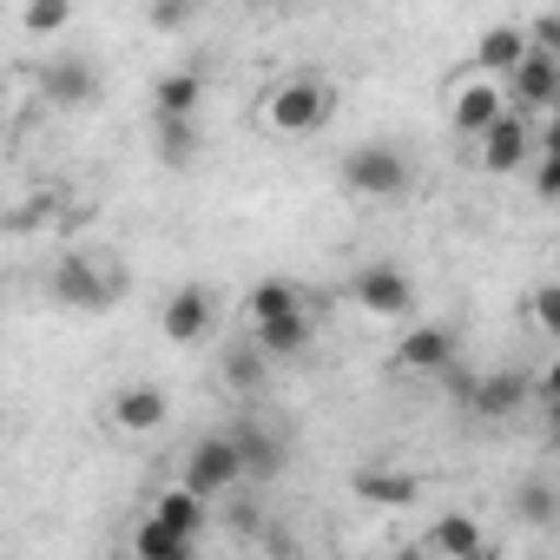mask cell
Here are the masks:
<instances>
[{"mask_svg": "<svg viewBox=\"0 0 560 560\" xmlns=\"http://www.w3.org/2000/svg\"><path fill=\"white\" fill-rule=\"evenodd\" d=\"M540 159V126L527 119V113H508L488 139H475V165L488 172V178H514V172H527Z\"/></svg>", "mask_w": 560, "mask_h": 560, "instance_id": "5", "label": "cell"}, {"mask_svg": "<svg viewBox=\"0 0 560 560\" xmlns=\"http://www.w3.org/2000/svg\"><path fill=\"white\" fill-rule=\"evenodd\" d=\"M514 514H521L527 527H553V521H560V488H553L547 475H527V481L514 488Z\"/></svg>", "mask_w": 560, "mask_h": 560, "instance_id": "22", "label": "cell"}, {"mask_svg": "<svg viewBox=\"0 0 560 560\" xmlns=\"http://www.w3.org/2000/svg\"><path fill=\"white\" fill-rule=\"evenodd\" d=\"M330 119H337V86L324 73H298V80H284V86L264 93V126L284 132V139H311Z\"/></svg>", "mask_w": 560, "mask_h": 560, "instance_id": "1", "label": "cell"}, {"mask_svg": "<svg viewBox=\"0 0 560 560\" xmlns=\"http://www.w3.org/2000/svg\"><path fill=\"white\" fill-rule=\"evenodd\" d=\"M448 119H455V132H462V139H488V132L508 119V93H501V86H488V80H468V86H455Z\"/></svg>", "mask_w": 560, "mask_h": 560, "instance_id": "13", "label": "cell"}, {"mask_svg": "<svg viewBox=\"0 0 560 560\" xmlns=\"http://www.w3.org/2000/svg\"><path fill=\"white\" fill-rule=\"evenodd\" d=\"M527 54H534V47H527V27H514V21H501V27H488V34L475 40V67H481V73H514Z\"/></svg>", "mask_w": 560, "mask_h": 560, "instance_id": "19", "label": "cell"}, {"mask_svg": "<svg viewBox=\"0 0 560 560\" xmlns=\"http://www.w3.org/2000/svg\"><path fill=\"white\" fill-rule=\"evenodd\" d=\"M540 159H560V113L540 119Z\"/></svg>", "mask_w": 560, "mask_h": 560, "instance_id": "30", "label": "cell"}, {"mask_svg": "<svg viewBox=\"0 0 560 560\" xmlns=\"http://www.w3.org/2000/svg\"><path fill=\"white\" fill-rule=\"evenodd\" d=\"M527 317H534V330L560 337V284H534L527 291Z\"/></svg>", "mask_w": 560, "mask_h": 560, "instance_id": "25", "label": "cell"}, {"mask_svg": "<svg viewBox=\"0 0 560 560\" xmlns=\"http://www.w3.org/2000/svg\"><path fill=\"white\" fill-rule=\"evenodd\" d=\"M178 481H185L191 494H205V501H218V494H231L237 481H250V468H244V442H237V429H218V435H198V442H191V455H185V468H178Z\"/></svg>", "mask_w": 560, "mask_h": 560, "instance_id": "3", "label": "cell"}, {"mask_svg": "<svg viewBox=\"0 0 560 560\" xmlns=\"http://www.w3.org/2000/svg\"><path fill=\"white\" fill-rule=\"evenodd\" d=\"M429 553H435V560H475V553H488V534H481L475 514L448 508V514L429 521Z\"/></svg>", "mask_w": 560, "mask_h": 560, "instance_id": "15", "label": "cell"}, {"mask_svg": "<svg viewBox=\"0 0 560 560\" xmlns=\"http://www.w3.org/2000/svg\"><path fill=\"white\" fill-rule=\"evenodd\" d=\"M350 298H357L370 317H409V311H416V284L402 277V264H389V257H376V264H363V270L350 277Z\"/></svg>", "mask_w": 560, "mask_h": 560, "instance_id": "6", "label": "cell"}, {"mask_svg": "<svg viewBox=\"0 0 560 560\" xmlns=\"http://www.w3.org/2000/svg\"><path fill=\"white\" fill-rule=\"evenodd\" d=\"M145 21H152V27H159V34H172V27H185V21H191V14H185V8H152V14H145Z\"/></svg>", "mask_w": 560, "mask_h": 560, "instance_id": "31", "label": "cell"}, {"mask_svg": "<svg viewBox=\"0 0 560 560\" xmlns=\"http://www.w3.org/2000/svg\"><path fill=\"white\" fill-rule=\"evenodd\" d=\"M527 47L547 54V60H560V14H534L527 21Z\"/></svg>", "mask_w": 560, "mask_h": 560, "instance_id": "28", "label": "cell"}, {"mask_svg": "<svg viewBox=\"0 0 560 560\" xmlns=\"http://www.w3.org/2000/svg\"><path fill=\"white\" fill-rule=\"evenodd\" d=\"M152 521H159V527H172L178 540H198V534H205V521H211V501H205V494H191V488L178 481V488H165V494L152 501Z\"/></svg>", "mask_w": 560, "mask_h": 560, "instance_id": "17", "label": "cell"}, {"mask_svg": "<svg viewBox=\"0 0 560 560\" xmlns=\"http://www.w3.org/2000/svg\"><path fill=\"white\" fill-rule=\"evenodd\" d=\"M343 191H357V198H402L409 191V159L389 139L350 145L343 152Z\"/></svg>", "mask_w": 560, "mask_h": 560, "instance_id": "4", "label": "cell"}, {"mask_svg": "<svg viewBox=\"0 0 560 560\" xmlns=\"http://www.w3.org/2000/svg\"><path fill=\"white\" fill-rule=\"evenodd\" d=\"M211 317H218L211 291H205V284H178V291L159 304V337H165V343H178V350H191V343H205V337H211Z\"/></svg>", "mask_w": 560, "mask_h": 560, "instance_id": "9", "label": "cell"}, {"mask_svg": "<svg viewBox=\"0 0 560 560\" xmlns=\"http://www.w3.org/2000/svg\"><path fill=\"white\" fill-rule=\"evenodd\" d=\"M508 113H527V119H540V113H560V60H547V54H527L514 73H508Z\"/></svg>", "mask_w": 560, "mask_h": 560, "instance_id": "10", "label": "cell"}, {"mask_svg": "<svg viewBox=\"0 0 560 560\" xmlns=\"http://www.w3.org/2000/svg\"><path fill=\"white\" fill-rule=\"evenodd\" d=\"M257 363H264V350H257V343H244V350H231V363H224V376H231V389H257V376H264Z\"/></svg>", "mask_w": 560, "mask_h": 560, "instance_id": "27", "label": "cell"}, {"mask_svg": "<svg viewBox=\"0 0 560 560\" xmlns=\"http://www.w3.org/2000/svg\"><path fill=\"white\" fill-rule=\"evenodd\" d=\"M475 560H494V547H488V553H475Z\"/></svg>", "mask_w": 560, "mask_h": 560, "instance_id": "33", "label": "cell"}, {"mask_svg": "<svg viewBox=\"0 0 560 560\" xmlns=\"http://www.w3.org/2000/svg\"><path fill=\"white\" fill-rule=\"evenodd\" d=\"M237 442H244V468H250V481H270L277 468H284V442L264 435L257 422H250V429H237Z\"/></svg>", "mask_w": 560, "mask_h": 560, "instance_id": "24", "label": "cell"}, {"mask_svg": "<svg viewBox=\"0 0 560 560\" xmlns=\"http://www.w3.org/2000/svg\"><path fill=\"white\" fill-rule=\"evenodd\" d=\"M205 106V73L198 67H172L152 80V119H198Z\"/></svg>", "mask_w": 560, "mask_h": 560, "instance_id": "14", "label": "cell"}, {"mask_svg": "<svg viewBox=\"0 0 560 560\" xmlns=\"http://www.w3.org/2000/svg\"><path fill=\"white\" fill-rule=\"evenodd\" d=\"M40 100L60 106V113H86V106L100 100V73H93V60H80V54H54V60L40 67Z\"/></svg>", "mask_w": 560, "mask_h": 560, "instance_id": "11", "label": "cell"}, {"mask_svg": "<svg viewBox=\"0 0 560 560\" xmlns=\"http://www.w3.org/2000/svg\"><path fill=\"white\" fill-rule=\"evenodd\" d=\"M448 383L462 389V402H468L475 422H514L521 402H527V376H521V370H488V376H475V383L448 376Z\"/></svg>", "mask_w": 560, "mask_h": 560, "instance_id": "8", "label": "cell"}, {"mask_svg": "<svg viewBox=\"0 0 560 560\" xmlns=\"http://www.w3.org/2000/svg\"><path fill=\"white\" fill-rule=\"evenodd\" d=\"M132 560H198V540H178L172 527H159V521L145 514L139 534H132Z\"/></svg>", "mask_w": 560, "mask_h": 560, "instance_id": "23", "label": "cell"}, {"mask_svg": "<svg viewBox=\"0 0 560 560\" xmlns=\"http://www.w3.org/2000/svg\"><path fill=\"white\" fill-rule=\"evenodd\" d=\"M21 21H27V34H60V27L73 21V8H67V0H34Z\"/></svg>", "mask_w": 560, "mask_h": 560, "instance_id": "26", "label": "cell"}, {"mask_svg": "<svg viewBox=\"0 0 560 560\" xmlns=\"http://www.w3.org/2000/svg\"><path fill=\"white\" fill-rule=\"evenodd\" d=\"M534 198L560 205V159H534Z\"/></svg>", "mask_w": 560, "mask_h": 560, "instance_id": "29", "label": "cell"}, {"mask_svg": "<svg viewBox=\"0 0 560 560\" xmlns=\"http://www.w3.org/2000/svg\"><path fill=\"white\" fill-rule=\"evenodd\" d=\"M396 370L402 376H455L462 370V343L448 324H416L402 343H396Z\"/></svg>", "mask_w": 560, "mask_h": 560, "instance_id": "7", "label": "cell"}, {"mask_svg": "<svg viewBox=\"0 0 560 560\" xmlns=\"http://www.w3.org/2000/svg\"><path fill=\"white\" fill-rule=\"evenodd\" d=\"M198 145H205L198 119H152V159H159L165 172H185V165L198 159Z\"/></svg>", "mask_w": 560, "mask_h": 560, "instance_id": "20", "label": "cell"}, {"mask_svg": "<svg viewBox=\"0 0 560 560\" xmlns=\"http://www.w3.org/2000/svg\"><path fill=\"white\" fill-rule=\"evenodd\" d=\"M119 291H126V277L113 270V257H93V250H67L54 270H47V298L60 304V311H106V304H119Z\"/></svg>", "mask_w": 560, "mask_h": 560, "instance_id": "2", "label": "cell"}, {"mask_svg": "<svg viewBox=\"0 0 560 560\" xmlns=\"http://www.w3.org/2000/svg\"><path fill=\"white\" fill-rule=\"evenodd\" d=\"M357 494L376 501V508H409L422 494V481L402 475V468H357Z\"/></svg>", "mask_w": 560, "mask_h": 560, "instance_id": "21", "label": "cell"}, {"mask_svg": "<svg viewBox=\"0 0 560 560\" xmlns=\"http://www.w3.org/2000/svg\"><path fill=\"white\" fill-rule=\"evenodd\" d=\"M106 416H113L119 435H159V429L172 422V396H165L159 383H126Z\"/></svg>", "mask_w": 560, "mask_h": 560, "instance_id": "12", "label": "cell"}, {"mask_svg": "<svg viewBox=\"0 0 560 560\" xmlns=\"http://www.w3.org/2000/svg\"><path fill=\"white\" fill-rule=\"evenodd\" d=\"M311 337H317V317H311V311H304V317H284V324H257V330H250V343L264 350V363H291V357H304Z\"/></svg>", "mask_w": 560, "mask_h": 560, "instance_id": "18", "label": "cell"}, {"mask_svg": "<svg viewBox=\"0 0 560 560\" xmlns=\"http://www.w3.org/2000/svg\"><path fill=\"white\" fill-rule=\"evenodd\" d=\"M311 304H304V291L291 284V277H264V284H250V298H244V317H250V330L257 324H284V317H304Z\"/></svg>", "mask_w": 560, "mask_h": 560, "instance_id": "16", "label": "cell"}, {"mask_svg": "<svg viewBox=\"0 0 560 560\" xmlns=\"http://www.w3.org/2000/svg\"><path fill=\"white\" fill-rule=\"evenodd\" d=\"M540 396H547V402H553V409H560V357H553V363H547V370H540Z\"/></svg>", "mask_w": 560, "mask_h": 560, "instance_id": "32", "label": "cell"}]
</instances>
